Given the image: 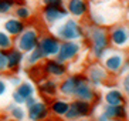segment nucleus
<instances>
[{
	"label": "nucleus",
	"instance_id": "obj_1",
	"mask_svg": "<svg viewBox=\"0 0 129 121\" xmlns=\"http://www.w3.org/2000/svg\"><path fill=\"white\" fill-rule=\"evenodd\" d=\"M88 37L91 42V54L94 58L101 60L106 54V50L109 47V33L99 26H94L88 29Z\"/></svg>",
	"mask_w": 129,
	"mask_h": 121
},
{
	"label": "nucleus",
	"instance_id": "obj_2",
	"mask_svg": "<svg viewBox=\"0 0 129 121\" xmlns=\"http://www.w3.org/2000/svg\"><path fill=\"white\" fill-rule=\"evenodd\" d=\"M54 36L61 42H77L85 36V30L75 19H67L54 29Z\"/></svg>",
	"mask_w": 129,
	"mask_h": 121
},
{
	"label": "nucleus",
	"instance_id": "obj_3",
	"mask_svg": "<svg viewBox=\"0 0 129 121\" xmlns=\"http://www.w3.org/2000/svg\"><path fill=\"white\" fill-rule=\"evenodd\" d=\"M40 37H38L37 29H26L16 40V47L23 51V53H30L36 47H38Z\"/></svg>",
	"mask_w": 129,
	"mask_h": 121
},
{
	"label": "nucleus",
	"instance_id": "obj_4",
	"mask_svg": "<svg viewBox=\"0 0 129 121\" xmlns=\"http://www.w3.org/2000/svg\"><path fill=\"white\" fill-rule=\"evenodd\" d=\"M70 11L64 6H44L41 10V17L43 22L48 26H55L60 24L61 20L67 19Z\"/></svg>",
	"mask_w": 129,
	"mask_h": 121
},
{
	"label": "nucleus",
	"instance_id": "obj_5",
	"mask_svg": "<svg viewBox=\"0 0 129 121\" xmlns=\"http://www.w3.org/2000/svg\"><path fill=\"white\" fill-rule=\"evenodd\" d=\"M92 106L89 101H82V100H72L70 103V110L65 114V120L68 121H75L80 118H87L91 114Z\"/></svg>",
	"mask_w": 129,
	"mask_h": 121
},
{
	"label": "nucleus",
	"instance_id": "obj_6",
	"mask_svg": "<svg viewBox=\"0 0 129 121\" xmlns=\"http://www.w3.org/2000/svg\"><path fill=\"white\" fill-rule=\"evenodd\" d=\"M81 51V44L78 42H61V47L58 50L55 58L62 63L67 61H72L77 58V56Z\"/></svg>",
	"mask_w": 129,
	"mask_h": 121
},
{
	"label": "nucleus",
	"instance_id": "obj_7",
	"mask_svg": "<svg viewBox=\"0 0 129 121\" xmlns=\"http://www.w3.org/2000/svg\"><path fill=\"white\" fill-rule=\"evenodd\" d=\"M38 47L41 49L44 57L48 58V57L57 56L58 50H60V47H61V42L57 36H43V37L40 38Z\"/></svg>",
	"mask_w": 129,
	"mask_h": 121
},
{
	"label": "nucleus",
	"instance_id": "obj_8",
	"mask_svg": "<svg viewBox=\"0 0 129 121\" xmlns=\"http://www.w3.org/2000/svg\"><path fill=\"white\" fill-rule=\"evenodd\" d=\"M109 40L111 44L115 47H126L129 43V29H126L125 26H115L111 29L109 31Z\"/></svg>",
	"mask_w": 129,
	"mask_h": 121
},
{
	"label": "nucleus",
	"instance_id": "obj_9",
	"mask_svg": "<svg viewBox=\"0 0 129 121\" xmlns=\"http://www.w3.org/2000/svg\"><path fill=\"white\" fill-rule=\"evenodd\" d=\"M88 81L91 83L92 87H99L101 84L104 83L108 77V71L104 66H99V64H92L91 67L88 68L87 71V76Z\"/></svg>",
	"mask_w": 129,
	"mask_h": 121
},
{
	"label": "nucleus",
	"instance_id": "obj_10",
	"mask_svg": "<svg viewBox=\"0 0 129 121\" xmlns=\"http://www.w3.org/2000/svg\"><path fill=\"white\" fill-rule=\"evenodd\" d=\"M51 113L50 111V107L47 106L46 103L43 101H36L33 106H30L27 108V117L30 121H43L48 117V114Z\"/></svg>",
	"mask_w": 129,
	"mask_h": 121
},
{
	"label": "nucleus",
	"instance_id": "obj_11",
	"mask_svg": "<svg viewBox=\"0 0 129 121\" xmlns=\"http://www.w3.org/2000/svg\"><path fill=\"white\" fill-rule=\"evenodd\" d=\"M84 80V76H70L64 78L60 84V94L64 97H74L77 88L80 86V83Z\"/></svg>",
	"mask_w": 129,
	"mask_h": 121
},
{
	"label": "nucleus",
	"instance_id": "obj_12",
	"mask_svg": "<svg viewBox=\"0 0 129 121\" xmlns=\"http://www.w3.org/2000/svg\"><path fill=\"white\" fill-rule=\"evenodd\" d=\"M43 71L50 77L60 78V77H64L65 74H67V66H65L62 61L57 60V58H54V60H47L46 63L43 64Z\"/></svg>",
	"mask_w": 129,
	"mask_h": 121
},
{
	"label": "nucleus",
	"instance_id": "obj_13",
	"mask_svg": "<svg viewBox=\"0 0 129 121\" xmlns=\"http://www.w3.org/2000/svg\"><path fill=\"white\" fill-rule=\"evenodd\" d=\"M75 100H82V101H94L95 100V90L91 86V83L88 81L87 77H84V80L80 83L78 88H77L75 94H74Z\"/></svg>",
	"mask_w": 129,
	"mask_h": 121
},
{
	"label": "nucleus",
	"instance_id": "obj_14",
	"mask_svg": "<svg viewBox=\"0 0 129 121\" xmlns=\"http://www.w3.org/2000/svg\"><path fill=\"white\" fill-rule=\"evenodd\" d=\"M123 63H125L123 54L116 51V53H111L105 57V60H104V67L106 68L108 73L115 74V73H119V70H121V67L123 66Z\"/></svg>",
	"mask_w": 129,
	"mask_h": 121
},
{
	"label": "nucleus",
	"instance_id": "obj_15",
	"mask_svg": "<svg viewBox=\"0 0 129 121\" xmlns=\"http://www.w3.org/2000/svg\"><path fill=\"white\" fill-rule=\"evenodd\" d=\"M4 31H7L12 37H19L20 34L26 30V24H24L23 20L17 19V17H10L4 22L3 24Z\"/></svg>",
	"mask_w": 129,
	"mask_h": 121
},
{
	"label": "nucleus",
	"instance_id": "obj_16",
	"mask_svg": "<svg viewBox=\"0 0 129 121\" xmlns=\"http://www.w3.org/2000/svg\"><path fill=\"white\" fill-rule=\"evenodd\" d=\"M67 9L74 17H84L88 13V4L85 0H68Z\"/></svg>",
	"mask_w": 129,
	"mask_h": 121
},
{
	"label": "nucleus",
	"instance_id": "obj_17",
	"mask_svg": "<svg viewBox=\"0 0 129 121\" xmlns=\"http://www.w3.org/2000/svg\"><path fill=\"white\" fill-rule=\"evenodd\" d=\"M102 111L111 120H125L128 117V111H126V107L123 104L122 106H109V104H105Z\"/></svg>",
	"mask_w": 129,
	"mask_h": 121
},
{
	"label": "nucleus",
	"instance_id": "obj_18",
	"mask_svg": "<svg viewBox=\"0 0 129 121\" xmlns=\"http://www.w3.org/2000/svg\"><path fill=\"white\" fill-rule=\"evenodd\" d=\"M38 90L41 94H44L46 97H54L60 93V86L55 80H51V78H46L43 80L40 86H38Z\"/></svg>",
	"mask_w": 129,
	"mask_h": 121
},
{
	"label": "nucleus",
	"instance_id": "obj_19",
	"mask_svg": "<svg viewBox=\"0 0 129 121\" xmlns=\"http://www.w3.org/2000/svg\"><path fill=\"white\" fill-rule=\"evenodd\" d=\"M70 110V101L64 98H54L50 104V111L55 117H65V114Z\"/></svg>",
	"mask_w": 129,
	"mask_h": 121
},
{
	"label": "nucleus",
	"instance_id": "obj_20",
	"mask_svg": "<svg viewBox=\"0 0 129 121\" xmlns=\"http://www.w3.org/2000/svg\"><path fill=\"white\" fill-rule=\"evenodd\" d=\"M104 100H105V104H109V106H122V104H125L123 93L116 90V88L106 91L105 95H104Z\"/></svg>",
	"mask_w": 129,
	"mask_h": 121
},
{
	"label": "nucleus",
	"instance_id": "obj_21",
	"mask_svg": "<svg viewBox=\"0 0 129 121\" xmlns=\"http://www.w3.org/2000/svg\"><path fill=\"white\" fill-rule=\"evenodd\" d=\"M7 58H9V70H17L20 67V64L24 60V53L20 51L19 49H10L7 51Z\"/></svg>",
	"mask_w": 129,
	"mask_h": 121
},
{
	"label": "nucleus",
	"instance_id": "obj_22",
	"mask_svg": "<svg viewBox=\"0 0 129 121\" xmlns=\"http://www.w3.org/2000/svg\"><path fill=\"white\" fill-rule=\"evenodd\" d=\"M16 93L17 94H20L21 97H23L24 100H28L30 97H33L34 95V86L31 83H27V81H23V83L20 84V86H17L16 87Z\"/></svg>",
	"mask_w": 129,
	"mask_h": 121
},
{
	"label": "nucleus",
	"instance_id": "obj_23",
	"mask_svg": "<svg viewBox=\"0 0 129 121\" xmlns=\"http://www.w3.org/2000/svg\"><path fill=\"white\" fill-rule=\"evenodd\" d=\"M43 58H46V57H44V54H43L41 49H40V47H36L33 51L27 53V56H26V63H27L28 66H36V64H38V63L43 60Z\"/></svg>",
	"mask_w": 129,
	"mask_h": 121
},
{
	"label": "nucleus",
	"instance_id": "obj_24",
	"mask_svg": "<svg viewBox=\"0 0 129 121\" xmlns=\"http://www.w3.org/2000/svg\"><path fill=\"white\" fill-rule=\"evenodd\" d=\"M9 111H10L12 118L16 121H23L27 115V113H24V108H21V107H20L19 104H16V103L9 106Z\"/></svg>",
	"mask_w": 129,
	"mask_h": 121
},
{
	"label": "nucleus",
	"instance_id": "obj_25",
	"mask_svg": "<svg viewBox=\"0 0 129 121\" xmlns=\"http://www.w3.org/2000/svg\"><path fill=\"white\" fill-rule=\"evenodd\" d=\"M0 49L9 51L10 49H13V42H12V36L7 31H2L0 30Z\"/></svg>",
	"mask_w": 129,
	"mask_h": 121
},
{
	"label": "nucleus",
	"instance_id": "obj_26",
	"mask_svg": "<svg viewBox=\"0 0 129 121\" xmlns=\"http://www.w3.org/2000/svg\"><path fill=\"white\" fill-rule=\"evenodd\" d=\"M14 14H16V17H17V19L26 22V20H28L31 17V10L27 7V6H19V7H16Z\"/></svg>",
	"mask_w": 129,
	"mask_h": 121
},
{
	"label": "nucleus",
	"instance_id": "obj_27",
	"mask_svg": "<svg viewBox=\"0 0 129 121\" xmlns=\"http://www.w3.org/2000/svg\"><path fill=\"white\" fill-rule=\"evenodd\" d=\"M16 6V0H0V16L9 14Z\"/></svg>",
	"mask_w": 129,
	"mask_h": 121
},
{
	"label": "nucleus",
	"instance_id": "obj_28",
	"mask_svg": "<svg viewBox=\"0 0 129 121\" xmlns=\"http://www.w3.org/2000/svg\"><path fill=\"white\" fill-rule=\"evenodd\" d=\"M9 70V58L6 50L0 49V73H4Z\"/></svg>",
	"mask_w": 129,
	"mask_h": 121
},
{
	"label": "nucleus",
	"instance_id": "obj_29",
	"mask_svg": "<svg viewBox=\"0 0 129 121\" xmlns=\"http://www.w3.org/2000/svg\"><path fill=\"white\" fill-rule=\"evenodd\" d=\"M122 90L129 97V73H126L123 76V78H122Z\"/></svg>",
	"mask_w": 129,
	"mask_h": 121
},
{
	"label": "nucleus",
	"instance_id": "obj_30",
	"mask_svg": "<svg viewBox=\"0 0 129 121\" xmlns=\"http://www.w3.org/2000/svg\"><path fill=\"white\" fill-rule=\"evenodd\" d=\"M44 6H64L65 0H41Z\"/></svg>",
	"mask_w": 129,
	"mask_h": 121
},
{
	"label": "nucleus",
	"instance_id": "obj_31",
	"mask_svg": "<svg viewBox=\"0 0 129 121\" xmlns=\"http://www.w3.org/2000/svg\"><path fill=\"white\" fill-rule=\"evenodd\" d=\"M126 73H129V61H125L123 66L121 67V70H119V74H122V76H125Z\"/></svg>",
	"mask_w": 129,
	"mask_h": 121
},
{
	"label": "nucleus",
	"instance_id": "obj_32",
	"mask_svg": "<svg viewBox=\"0 0 129 121\" xmlns=\"http://www.w3.org/2000/svg\"><path fill=\"white\" fill-rule=\"evenodd\" d=\"M96 121H111V118L108 117V115H106V114L102 111V113H101V114L98 115V117H96Z\"/></svg>",
	"mask_w": 129,
	"mask_h": 121
},
{
	"label": "nucleus",
	"instance_id": "obj_33",
	"mask_svg": "<svg viewBox=\"0 0 129 121\" xmlns=\"http://www.w3.org/2000/svg\"><path fill=\"white\" fill-rule=\"evenodd\" d=\"M6 90H7V86H6V83H4L3 80L0 78V95H3L6 93Z\"/></svg>",
	"mask_w": 129,
	"mask_h": 121
},
{
	"label": "nucleus",
	"instance_id": "obj_34",
	"mask_svg": "<svg viewBox=\"0 0 129 121\" xmlns=\"http://www.w3.org/2000/svg\"><path fill=\"white\" fill-rule=\"evenodd\" d=\"M10 83H12L13 86H16V87H17V86H20V84L23 83V81H21L19 77H13V78H10Z\"/></svg>",
	"mask_w": 129,
	"mask_h": 121
},
{
	"label": "nucleus",
	"instance_id": "obj_35",
	"mask_svg": "<svg viewBox=\"0 0 129 121\" xmlns=\"http://www.w3.org/2000/svg\"><path fill=\"white\" fill-rule=\"evenodd\" d=\"M36 101H37V98H34V97H30L28 100H26V107L28 108V107H30V106H33V104H34Z\"/></svg>",
	"mask_w": 129,
	"mask_h": 121
},
{
	"label": "nucleus",
	"instance_id": "obj_36",
	"mask_svg": "<svg viewBox=\"0 0 129 121\" xmlns=\"http://www.w3.org/2000/svg\"><path fill=\"white\" fill-rule=\"evenodd\" d=\"M75 121H91V120H87V118H80V120H75Z\"/></svg>",
	"mask_w": 129,
	"mask_h": 121
},
{
	"label": "nucleus",
	"instance_id": "obj_37",
	"mask_svg": "<svg viewBox=\"0 0 129 121\" xmlns=\"http://www.w3.org/2000/svg\"><path fill=\"white\" fill-rule=\"evenodd\" d=\"M128 14H129V6H128Z\"/></svg>",
	"mask_w": 129,
	"mask_h": 121
}]
</instances>
